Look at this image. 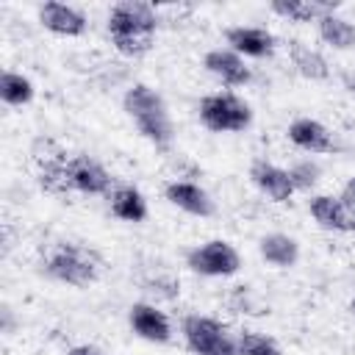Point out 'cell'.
Returning a JSON list of instances; mask_svg holds the SVG:
<instances>
[{"label": "cell", "mask_w": 355, "mask_h": 355, "mask_svg": "<svg viewBox=\"0 0 355 355\" xmlns=\"http://www.w3.org/2000/svg\"><path fill=\"white\" fill-rule=\"evenodd\" d=\"M39 22L58 36H80L86 31V17L78 8L67 6V3H55V0H50L39 8Z\"/></svg>", "instance_id": "obj_13"}, {"label": "cell", "mask_w": 355, "mask_h": 355, "mask_svg": "<svg viewBox=\"0 0 355 355\" xmlns=\"http://www.w3.org/2000/svg\"><path fill=\"white\" fill-rule=\"evenodd\" d=\"M0 97L6 105H28L33 100V83L19 72H3L0 75Z\"/></svg>", "instance_id": "obj_21"}, {"label": "cell", "mask_w": 355, "mask_h": 355, "mask_svg": "<svg viewBox=\"0 0 355 355\" xmlns=\"http://www.w3.org/2000/svg\"><path fill=\"white\" fill-rule=\"evenodd\" d=\"M349 311H352V313H355V297H352V300H349Z\"/></svg>", "instance_id": "obj_26"}, {"label": "cell", "mask_w": 355, "mask_h": 355, "mask_svg": "<svg viewBox=\"0 0 355 355\" xmlns=\"http://www.w3.org/2000/svg\"><path fill=\"white\" fill-rule=\"evenodd\" d=\"M239 355H280V347L263 333H241Z\"/></svg>", "instance_id": "obj_22"}, {"label": "cell", "mask_w": 355, "mask_h": 355, "mask_svg": "<svg viewBox=\"0 0 355 355\" xmlns=\"http://www.w3.org/2000/svg\"><path fill=\"white\" fill-rule=\"evenodd\" d=\"M128 319H130L133 333H136L139 338H144V341L164 344V341H169V336H172V327H169L166 313H164V311H158L155 305L136 302V305H130Z\"/></svg>", "instance_id": "obj_9"}, {"label": "cell", "mask_w": 355, "mask_h": 355, "mask_svg": "<svg viewBox=\"0 0 355 355\" xmlns=\"http://www.w3.org/2000/svg\"><path fill=\"white\" fill-rule=\"evenodd\" d=\"M183 336L194 355H239V344L211 316H186Z\"/></svg>", "instance_id": "obj_5"}, {"label": "cell", "mask_w": 355, "mask_h": 355, "mask_svg": "<svg viewBox=\"0 0 355 355\" xmlns=\"http://www.w3.org/2000/svg\"><path fill=\"white\" fill-rule=\"evenodd\" d=\"M42 186L47 191H83V194H108L111 175L92 155L72 158H47L42 166Z\"/></svg>", "instance_id": "obj_1"}, {"label": "cell", "mask_w": 355, "mask_h": 355, "mask_svg": "<svg viewBox=\"0 0 355 355\" xmlns=\"http://www.w3.org/2000/svg\"><path fill=\"white\" fill-rule=\"evenodd\" d=\"M291 64L297 67V72L308 80H324L330 75L327 61L322 58V53L305 47L302 42H291Z\"/></svg>", "instance_id": "obj_19"}, {"label": "cell", "mask_w": 355, "mask_h": 355, "mask_svg": "<svg viewBox=\"0 0 355 355\" xmlns=\"http://www.w3.org/2000/svg\"><path fill=\"white\" fill-rule=\"evenodd\" d=\"M155 8L141 0H122L108 14V33L111 39L119 36H155Z\"/></svg>", "instance_id": "obj_6"}, {"label": "cell", "mask_w": 355, "mask_h": 355, "mask_svg": "<svg viewBox=\"0 0 355 355\" xmlns=\"http://www.w3.org/2000/svg\"><path fill=\"white\" fill-rule=\"evenodd\" d=\"M205 69L211 75H216L225 86H244L250 80V67L244 64V58L239 53H233L230 47L227 50H211L205 53Z\"/></svg>", "instance_id": "obj_14"}, {"label": "cell", "mask_w": 355, "mask_h": 355, "mask_svg": "<svg viewBox=\"0 0 355 355\" xmlns=\"http://www.w3.org/2000/svg\"><path fill=\"white\" fill-rule=\"evenodd\" d=\"M42 266L53 280H61V283L75 286V288H86L100 277L103 261L92 247L61 241L44 255Z\"/></svg>", "instance_id": "obj_3"}, {"label": "cell", "mask_w": 355, "mask_h": 355, "mask_svg": "<svg viewBox=\"0 0 355 355\" xmlns=\"http://www.w3.org/2000/svg\"><path fill=\"white\" fill-rule=\"evenodd\" d=\"M341 200H344L347 205H352V208H355V178H349V180L344 183V191H341Z\"/></svg>", "instance_id": "obj_24"}, {"label": "cell", "mask_w": 355, "mask_h": 355, "mask_svg": "<svg viewBox=\"0 0 355 355\" xmlns=\"http://www.w3.org/2000/svg\"><path fill=\"white\" fill-rule=\"evenodd\" d=\"M122 105L128 111V116L136 122L139 133L153 141L158 150H169L172 144V136H175V128H172V116H169V108L164 103V97L144 86V83H136L125 92L122 97Z\"/></svg>", "instance_id": "obj_2"}, {"label": "cell", "mask_w": 355, "mask_h": 355, "mask_svg": "<svg viewBox=\"0 0 355 355\" xmlns=\"http://www.w3.org/2000/svg\"><path fill=\"white\" fill-rule=\"evenodd\" d=\"M186 263L191 272L197 275H208V277H227V275H236L239 266H241V258L236 252L233 244L222 241V239H214V241H205L200 247H194L189 255H186Z\"/></svg>", "instance_id": "obj_7"}, {"label": "cell", "mask_w": 355, "mask_h": 355, "mask_svg": "<svg viewBox=\"0 0 355 355\" xmlns=\"http://www.w3.org/2000/svg\"><path fill=\"white\" fill-rule=\"evenodd\" d=\"M311 216L327 227V230H347V233H355V208L347 205L344 200L338 197H330V194H316L311 200Z\"/></svg>", "instance_id": "obj_10"}, {"label": "cell", "mask_w": 355, "mask_h": 355, "mask_svg": "<svg viewBox=\"0 0 355 355\" xmlns=\"http://www.w3.org/2000/svg\"><path fill=\"white\" fill-rule=\"evenodd\" d=\"M111 214L125 222H144L147 219V200L133 186H119L111 191Z\"/></svg>", "instance_id": "obj_18"}, {"label": "cell", "mask_w": 355, "mask_h": 355, "mask_svg": "<svg viewBox=\"0 0 355 355\" xmlns=\"http://www.w3.org/2000/svg\"><path fill=\"white\" fill-rule=\"evenodd\" d=\"M200 122L214 133H239L252 122V111L233 92H219L200 100Z\"/></svg>", "instance_id": "obj_4"}, {"label": "cell", "mask_w": 355, "mask_h": 355, "mask_svg": "<svg viewBox=\"0 0 355 355\" xmlns=\"http://www.w3.org/2000/svg\"><path fill=\"white\" fill-rule=\"evenodd\" d=\"M288 139H291L300 150H308V153H330V150H333V136H330V130H327L322 122L308 119V116L294 119V122L288 125Z\"/></svg>", "instance_id": "obj_15"}, {"label": "cell", "mask_w": 355, "mask_h": 355, "mask_svg": "<svg viewBox=\"0 0 355 355\" xmlns=\"http://www.w3.org/2000/svg\"><path fill=\"white\" fill-rule=\"evenodd\" d=\"M258 252H261V258L266 263H272L277 269H288L300 258V244L286 233H266L258 241Z\"/></svg>", "instance_id": "obj_16"}, {"label": "cell", "mask_w": 355, "mask_h": 355, "mask_svg": "<svg viewBox=\"0 0 355 355\" xmlns=\"http://www.w3.org/2000/svg\"><path fill=\"white\" fill-rule=\"evenodd\" d=\"M250 180L258 186L261 194H266L272 202H288L291 194L297 191L291 178H288V169H280L269 161H252L250 166Z\"/></svg>", "instance_id": "obj_8"}, {"label": "cell", "mask_w": 355, "mask_h": 355, "mask_svg": "<svg viewBox=\"0 0 355 355\" xmlns=\"http://www.w3.org/2000/svg\"><path fill=\"white\" fill-rule=\"evenodd\" d=\"M164 194L172 205H178L186 214H194V216H211L214 214L211 194L202 186L191 183V180H172V183H166Z\"/></svg>", "instance_id": "obj_12"}, {"label": "cell", "mask_w": 355, "mask_h": 355, "mask_svg": "<svg viewBox=\"0 0 355 355\" xmlns=\"http://www.w3.org/2000/svg\"><path fill=\"white\" fill-rule=\"evenodd\" d=\"M338 8V3H324V0H275L272 11L294 19V22H311V19H322L327 14H333Z\"/></svg>", "instance_id": "obj_17"}, {"label": "cell", "mask_w": 355, "mask_h": 355, "mask_svg": "<svg viewBox=\"0 0 355 355\" xmlns=\"http://www.w3.org/2000/svg\"><path fill=\"white\" fill-rule=\"evenodd\" d=\"M67 355H105V352L97 349V347H92V344H80V347H72Z\"/></svg>", "instance_id": "obj_25"}, {"label": "cell", "mask_w": 355, "mask_h": 355, "mask_svg": "<svg viewBox=\"0 0 355 355\" xmlns=\"http://www.w3.org/2000/svg\"><path fill=\"white\" fill-rule=\"evenodd\" d=\"M316 25H319V36H322L330 47H336V50H352V47H355V25L347 22L344 17L327 14V17H322Z\"/></svg>", "instance_id": "obj_20"}, {"label": "cell", "mask_w": 355, "mask_h": 355, "mask_svg": "<svg viewBox=\"0 0 355 355\" xmlns=\"http://www.w3.org/2000/svg\"><path fill=\"white\" fill-rule=\"evenodd\" d=\"M288 178H291V183H294V189H311V186H316V180H319V166L316 164H311V161H302V164H294L291 169H288Z\"/></svg>", "instance_id": "obj_23"}, {"label": "cell", "mask_w": 355, "mask_h": 355, "mask_svg": "<svg viewBox=\"0 0 355 355\" xmlns=\"http://www.w3.org/2000/svg\"><path fill=\"white\" fill-rule=\"evenodd\" d=\"M227 44L233 53L239 55H250V58H266L275 53V36L266 28H252V25H239V28H227L225 33Z\"/></svg>", "instance_id": "obj_11"}]
</instances>
